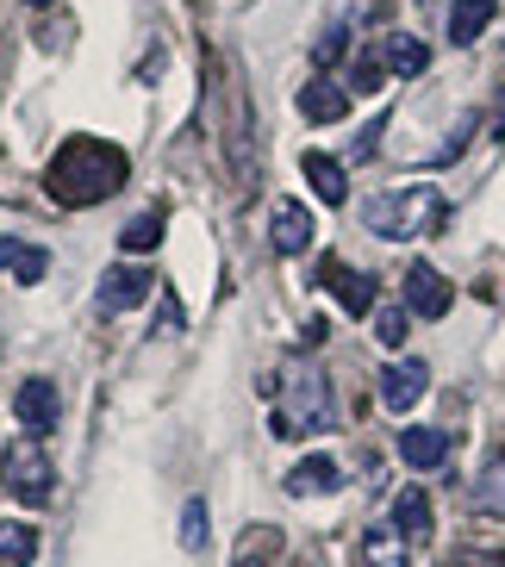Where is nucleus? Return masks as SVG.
<instances>
[{"instance_id":"f257e3e1","label":"nucleus","mask_w":505,"mask_h":567,"mask_svg":"<svg viewBox=\"0 0 505 567\" xmlns=\"http://www.w3.org/2000/svg\"><path fill=\"white\" fill-rule=\"evenodd\" d=\"M206 125L219 137L225 163H231L237 194H256L262 182V156H256V118H250V94L237 82V69L225 63L219 51L206 56Z\"/></svg>"},{"instance_id":"f03ea898","label":"nucleus","mask_w":505,"mask_h":567,"mask_svg":"<svg viewBox=\"0 0 505 567\" xmlns=\"http://www.w3.org/2000/svg\"><path fill=\"white\" fill-rule=\"evenodd\" d=\"M125 175H132V156L118 151V144H106V137L82 132V137H69V144H56L51 168H44V187H51L56 206H101L125 187Z\"/></svg>"},{"instance_id":"7ed1b4c3","label":"nucleus","mask_w":505,"mask_h":567,"mask_svg":"<svg viewBox=\"0 0 505 567\" xmlns=\"http://www.w3.org/2000/svg\"><path fill=\"white\" fill-rule=\"evenodd\" d=\"M337 400H331V381L312 355H287V368L275 374V436L300 443V436H319L331 431Z\"/></svg>"},{"instance_id":"20e7f679","label":"nucleus","mask_w":505,"mask_h":567,"mask_svg":"<svg viewBox=\"0 0 505 567\" xmlns=\"http://www.w3.org/2000/svg\"><path fill=\"white\" fill-rule=\"evenodd\" d=\"M443 194L437 187H388V194H374L369 206H362V225H369V237H388V244H412V237H431L443 225Z\"/></svg>"},{"instance_id":"39448f33","label":"nucleus","mask_w":505,"mask_h":567,"mask_svg":"<svg viewBox=\"0 0 505 567\" xmlns=\"http://www.w3.org/2000/svg\"><path fill=\"white\" fill-rule=\"evenodd\" d=\"M0 493L19 499V505H51L56 467H51V455H44L38 436H13V443L0 450Z\"/></svg>"},{"instance_id":"423d86ee","label":"nucleus","mask_w":505,"mask_h":567,"mask_svg":"<svg viewBox=\"0 0 505 567\" xmlns=\"http://www.w3.org/2000/svg\"><path fill=\"white\" fill-rule=\"evenodd\" d=\"M13 417H19V431H25V436H51V431H56V417H63V400H56V386L44 381V374L19 381V393H13Z\"/></svg>"},{"instance_id":"0eeeda50","label":"nucleus","mask_w":505,"mask_h":567,"mask_svg":"<svg viewBox=\"0 0 505 567\" xmlns=\"http://www.w3.org/2000/svg\"><path fill=\"white\" fill-rule=\"evenodd\" d=\"M151 268H137V262H113L101 275V293H94V306L101 312H137V306L151 300Z\"/></svg>"},{"instance_id":"6e6552de","label":"nucleus","mask_w":505,"mask_h":567,"mask_svg":"<svg viewBox=\"0 0 505 567\" xmlns=\"http://www.w3.org/2000/svg\"><path fill=\"white\" fill-rule=\"evenodd\" d=\"M319 281L331 287L337 306H343L350 318H369V312H374V281L362 275V268H350V262H337V256H324V262H319Z\"/></svg>"},{"instance_id":"1a4fd4ad","label":"nucleus","mask_w":505,"mask_h":567,"mask_svg":"<svg viewBox=\"0 0 505 567\" xmlns=\"http://www.w3.org/2000/svg\"><path fill=\"white\" fill-rule=\"evenodd\" d=\"M455 306V287L443 281L431 262H412L405 268V312H419V318H443Z\"/></svg>"},{"instance_id":"9d476101","label":"nucleus","mask_w":505,"mask_h":567,"mask_svg":"<svg viewBox=\"0 0 505 567\" xmlns=\"http://www.w3.org/2000/svg\"><path fill=\"white\" fill-rule=\"evenodd\" d=\"M269 244H275V256H306L312 250V213L300 200H275L269 206Z\"/></svg>"},{"instance_id":"9b49d317","label":"nucleus","mask_w":505,"mask_h":567,"mask_svg":"<svg viewBox=\"0 0 505 567\" xmlns=\"http://www.w3.org/2000/svg\"><path fill=\"white\" fill-rule=\"evenodd\" d=\"M381 405L388 412H412V405L424 400V386H431V368L424 362H393V368H381Z\"/></svg>"},{"instance_id":"f8f14e48","label":"nucleus","mask_w":505,"mask_h":567,"mask_svg":"<svg viewBox=\"0 0 505 567\" xmlns=\"http://www.w3.org/2000/svg\"><path fill=\"white\" fill-rule=\"evenodd\" d=\"M300 113L312 118V125H337V118L350 113V94H343L331 75H312V82L300 87Z\"/></svg>"},{"instance_id":"ddd939ff","label":"nucleus","mask_w":505,"mask_h":567,"mask_svg":"<svg viewBox=\"0 0 505 567\" xmlns=\"http://www.w3.org/2000/svg\"><path fill=\"white\" fill-rule=\"evenodd\" d=\"M0 268H7L19 287H38L51 275V256L38 250V244H25V237H0Z\"/></svg>"},{"instance_id":"4468645a","label":"nucleus","mask_w":505,"mask_h":567,"mask_svg":"<svg viewBox=\"0 0 505 567\" xmlns=\"http://www.w3.org/2000/svg\"><path fill=\"white\" fill-rule=\"evenodd\" d=\"M400 462L419 467V474H431V467L450 462V436L443 431H424V424H412V431H400Z\"/></svg>"},{"instance_id":"2eb2a0df","label":"nucleus","mask_w":505,"mask_h":567,"mask_svg":"<svg viewBox=\"0 0 505 567\" xmlns=\"http://www.w3.org/2000/svg\"><path fill=\"white\" fill-rule=\"evenodd\" d=\"M374 51H381L388 75H424V63H431V44H424V38H405V32L374 38Z\"/></svg>"},{"instance_id":"dca6fc26","label":"nucleus","mask_w":505,"mask_h":567,"mask_svg":"<svg viewBox=\"0 0 505 567\" xmlns=\"http://www.w3.org/2000/svg\"><path fill=\"white\" fill-rule=\"evenodd\" d=\"M300 168H306V182L319 187V200H324V206H343V200H350V175H343V163H337V156L306 151Z\"/></svg>"},{"instance_id":"f3484780","label":"nucleus","mask_w":505,"mask_h":567,"mask_svg":"<svg viewBox=\"0 0 505 567\" xmlns=\"http://www.w3.org/2000/svg\"><path fill=\"white\" fill-rule=\"evenodd\" d=\"M362 567H412V549H405V536L393 524H374L362 536Z\"/></svg>"},{"instance_id":"a211bd4d","label":"nucleus","mask_w":505,"mask_h":567,"mask_svg":"<svg viewBox=\"0 0 505 567\" xmlns=\"http://www.w3.org/2000/svg\"><path fill=\"white\" fill-rule=\"evenodd\" d=\"M468 505L481 517H505V455H493L481 474H474V486H468Z\"/></svg>"},{"instance_id":"6ab92c4d","label":"nucleus","mask_w":505,"mask_h":567,"mask_svg":"<svg viewBox=\"0 0 505 567\" xmlns=\"http://www.w3.org/2000/svg\"><path fill=\"white\" fill-rule=\"evenodd\" d=\"M493 13H499L493 0H455L450 7V44H474V38L493 25Z\"/></svg>"},{"instance_id":"aec40b11","label":"nucleus","mask_w":505,"mask_h":567,"mask_svg":"<svg viewBox=\"0 0 505 567\" xmlns=\"http://www.w3.org/2000/svg\"><path fill=\"white\" fill-rule=\"evenodd\" d=\"M331 486H337V462H331V455H306V462L287 467V493H300V499H306V493H331Z\"/></svg>"},{"instance_id":"412c9836","label":"nucleus","mask_w":505,"mask_h":567,"mask_svg":"<svg viewBox=\"0 0 505 567\" xmlns=\"http://www.w3.org/2000/svg\"><path fill=\"white\" fill-rule=\"evenodd\" d=\"M393 530L412 543V536H431V499H424V486H405L400 499H393Z\"/></svg>"},{"instance_id":"4be33fe9","label":"nucleus","mask_w":505,"mask_h":567,"mask_svg":"<svg viewBox=\"0 0 505 567\" xmlns=\"http://www.w3.org/2000/svg\"><path fill=\"white\" fill-rule=\"evenodd\" d=\"M388 7L393 0H331V19H324V25H337V32L355 38L369 19H388Z\"/></svg>"},{"instance_id":"5701e85b","label":"nucleus","mask_w":505,"mask_h":567,"mask_svg":"<svg viewBox=\"0 0 505 567\" xmlns=\"http://www.w3.org/2000/svg\"><path fill=\"white\" fill-rule=\"evenodd\" d=\"M32 555H38L32 524H0V567H25Z\"/></svg>"},{"instance_id":"b1692460","label":"nucleus","mask_w":505,"mask_h":567,"mask_svg":"<svg viewBox=\"0 0 505 567\" xmlns=\"http://www.w3.org/2000/svg\"><path fill=\"white\" fill-rule=\"evenodd\" d=\"M118 244H125V250H132V256H151L156 244H163V213H137L132 225L118 231Z\"/></svg>"},{"instance_id":"393cba45","label":"nucleus","mask_w":505,"mask_h":567,"mask_svg":"<svg viewBox=\"0 0 505 567\" xmlns=\"http://www.w3.org/2000/svg\"><path fill=\"white\" fill-rule=\"evenodd\" d=\"M381 82H388V63H381V51H362V56H355V69H350V87H355V94H374Z\"/></svg>"},{"instance_id":"a878e982","label":"nucleus","mask_w":505,"mask_h":567,"mask_svg":"<svg viewBox=\"0 0 505 567\" xmlns=\"http://www.w3.org/2000/svg\"><path fill=\"white\" fill-rule=\"evenodd\" d=\"M343 51H350V32H337V25H324V32L312 38V63H319V69L343 63Z\"/></svg>"},{"instance_id":"bb28decb","label":"nucleus","mask_w":505,"mask_h":567,"mask_svg":"<svg viewBox=\"0 0 505 567\" xmlns=\"http://www.w3.org/2000/svg\"><path fill=\"white\" fill-rule=\"evenodd\" d=\"M374 337H381V350H400V343H405V306L374 312Z\"/></svg>"},{"instance_id":"cd10ccee","label":"nucleus","mask_w":505,"mask_h":567,"mask_svg":"<svg viewBox=\"0 0 505 567\" xmlns=\"http://www.w3.org/2000/svg\"><path fill=\"white\" fill-rule=\"evenodd\" d=\"M182 549H206V505L200 499H187V512H182Z\"/></svg>"},{"instance_id":"c85d7f7f","label":"nucleus","mask_w":505,"mask_h":567,"mask_svg":"<svg viewBox=\"0 0 505 567\" xmlns=\"http://www.w3.org/2000/svg\"><path fill=\"white\" fill-rule=\"evenodd\" d=\"M468 137H474V118H462V125H455V132H450V144H443V151H437V163H455V156H462V144H468Z\"/></svg>"},{"instance_id":"c756f323","label":"nucleus","mask_w":505,"mask_h":567,"mask_svg":"<svg viewBox=\"0 0 505 567\" xmlns=\"http://www.w3.org/2000/svg\"><path fill=\"white\" fill-rule=\"evenodd\" d=\"M231 567H269V555H237Z\"/></svg>"},{"instance_id":"7c9ffc66","label":"nucleus","mask_w":505,"mask_h":567,"mask_svg":"<svg viewBox=\"0 0 505 567\" xmlns=\"http://www.w3.org/2000/svg\"><path fill=\"white\" fill-rule=\"evenodd\" d=\"M493 137H505V101H499V113H493Z\"/></svg>"},{"instance_id":"2f4dec72","label":"nucleus","mask_w":505,"mask_h":567,"mask_svg":"<svg viewBox=\"0 0 505 567\" xmlns=\"http://www.w3.org/2000/svg\"><path fill=\"white\" fill-rule=\"evenodd\" d=\"M25 7H51V0H25Z\"/></svg>"}]
</instances>
